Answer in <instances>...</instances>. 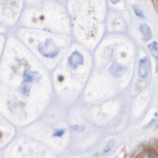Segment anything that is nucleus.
Instances as JSON below:
<instances>
[{
    "label": "nucleus",
    "instance_id": "1",
    "mask_svg": "<svg viewBox=\"0 0 158 158\" xmlns=\"http://www.w3.org/2000/svg\"><path fill=\"white\" fill-rule=\"evenodd\" d=\"M39 52L47 58H55L59 55V48L52 39H47L38 45Z\"/></svg>",
    "mask_w": 158,
    "mask_h": 158
},
{
    "label": "nucleus",
    "instance_id": "2",
    "mask_svg": "<svg viewBox=\"0 0 158 158\" xmlns=\"http://www.w3.org/2000/svg\"><path fill=\"white\" fill-rule=\"evenodd\" d=\"M150 71V62L148 57L142 58L139 60V66H138V73L141 78H146Z\"/></svg>",
    "mask_w": 158,
    "mask_h": 158
},
{
    "label": "nucleus",
    "instance_id": "3",
    "mask_svg": "<svg viewBox=\"0 0 158 158\" xmlns=\"http://www.w3.org/2000/svg\"><path fill=\"white\" fill-rule=\"evenodd\" d=\"M69 63L72 68H77L78 66H81L84 63V58L80 52L74 51L69 56Z\"/></svg>",
    "mask_w": 158,
    "mask_h": 158
},
{
    "label": "nucleus",
    "instance_id": "4",
    "mask_svg": "<svg viewBox=\"0 0 158 158\" xmlns=\"http://www.w3.org/2000/svg\"><path fill=\"white\" fill-rule=\"evenodd\" d=\"M139 30L141 31L142 35H143V38L144 41H149L151 37H152V31L150 27L146 23H143L139 27Z\"/></svg>",
    "mask_w": 158,
    "mask_h": 158
},
{
    "label": "nucleus",
    "instance_id": "5",
    "mask_svg": "<svg viewBox=\"0 0 158 158\" xmlns=\"http://www.w3.org/2000/svg\"><path fill=\"white\" fill-rule=\"evenodd\" d=\"M137 158H158V153L154 150H146L138 155Z\"/></svg>",
    "mask_w": 158,
    "mask_h": 158
},
{
    "label": "nucleus",
    "instance_id": "6",
    "mask_svg": "<svg viewBox=\"0 0 158 158\" xmlns=\"http://www.w3.org/2000/svg\"><path fill=\"white\" fill-rule=\"evenodd\" d=\"M148 48L151 53L152 56L154 57L155 59L158 60V44L156 42H152L148 45Z\"/></svg>",
    "mask_w": 158,
    "mask_h": 158
},
{
    "label": "nucleus",
    "instance_id": "7",
    "mask_svg": "<svg viewBox=\"0 0 158 158\" xmlns=\"http://www.w3.org/2000/svg\"><path fill=\"white\" fill-rule=\"evenodd\" d=\"M110 72H111V75H113V76H119L123 72V69H122V67L120 65L115 63L111 67Z\"/></svg>",
    "mask_w": 158,
    "mask_h": 158
},
{
    "label": "nucleus",
    "instance_id": "8",
    "mask_svg": "<svg viewBox=\"0 0 158 158\" xmlns=\"http://www.w3.org/2000/svg\"><path fill=\"white\" fill-rule=\"evenodd\" d=\"M35 75L36 74L35 73H30V72H27L26 71L24 74H23V77H24V80H25L26 82H31L35 79Z\"/></svg>",
    "mask_w": 158,
    "mask_h": 158
},
{
    "label": "nucleus",
    "instance_id": "9",
    "mask_svg": "<svg viewBox=\"0 0 158 158\" xmlns=\"http://www.w3.org/2000/svg\"><path fill=\"white\" fill-rule=\"evenodd\" d=\"M132 8H133V10H134V12H135V14L137 15V17H144L143 12V10H142L141 8H140L139 6H137V5H133Z\"/></svg>",
    "mask_w": 158,
    "mask_h": 158
},
{
    "label": "nucleus",
    "instance_id": "10",
    "mask_svg": "<svg viewBox=\"0 0 158 158\" xmlns=\"http://www.w3.org/2000/svg\"><path fill=\"white\" fill-rule=\"evenodd\" d=\"M64 132H65V131H63V130H60V131H56L54 135H55V136H58V137H60V136H61V135H63V133Z\"/></svg>",
    "mask_w": 158,
    "mask_h": 158
},
{
    "label": "nucleus",
    "instance_id": "11",
    "mask_svg": "<svg viewBox=\"0 0 158 158\" xmlns=\"http://www.w3.org/2000/svg\"><path fill=\"white\" fill-rule=\"evenodd\" d=\"M111 3H112V4H117V3H118L120 0H109Z\"/></svg>",
    "mask_w": 158,
    "mask_h": 158
},
{
    "label": "nucleus",
    "instance_id": "12",
    "mask_svg": "<svg viewBox=\"0 0 158 158\" xmlns=\"http://www.w3.org/2000/svg\"><path fill=\"white\" fill-rule=\"evenodd\" d=\"M157 127H158V123H157Z\"/></svg>",
    "mask_w": 158,
    "mask_h": 158
}]
</instances>
